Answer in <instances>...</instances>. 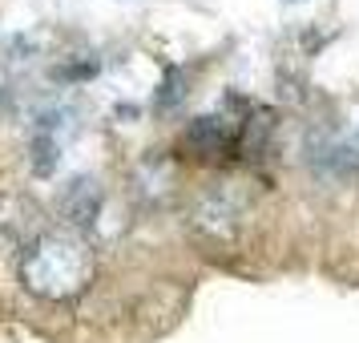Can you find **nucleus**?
<instances>
[{
    "label": "nucleus",
    "mask_w": 359,
    "mask_h": 343,
    "mask_svg": "<svg viewBox=\"0 0 359 343\" xmlns=\"http://www.w3.org/2000/svg\"><path fill=\"white\" fill-rule=\"evenodd\" d=\"M20 275H25V287L41 299H73L93 275V259L77 238L45 234L41 243L29 246Z\"/></svg>",
    "instance_id": "f257e3e1"
},
{
    "label": "nucleus",
    "mask_w": 359,
    "mask_h": 343,
    "mask_svg": "<svg viewBox=\"0 0 359 343\" xmlns=\"http://www.w3.org/2000/svg\"><path fill=\"white\" fill-rule=\"evenodd\" d=\"M190 142L202 149H218L222 146V126H218V117H198L194 130H190Z\"/></svg>",
    "instance_id": "f03ea898"
}]
</instances>
